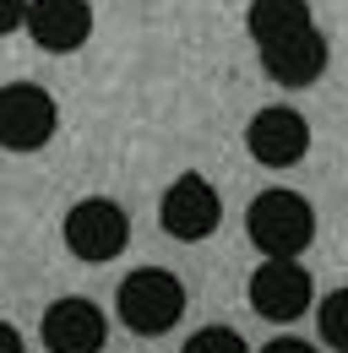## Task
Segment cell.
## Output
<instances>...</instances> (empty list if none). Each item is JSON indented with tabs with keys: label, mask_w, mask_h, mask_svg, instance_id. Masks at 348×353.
<instances>
[{
	"label": "cell",
	"mask_w": 348,
	"mask_h": 353,
	"mask_svg": "<svg viewBox=\"0 0 348 353\" xmlns=\"http://www.w3.org/2000/svg\"><path fill=\"white\" fill-rule=\"evenodd\" d=\"M0 353H28L22 337H17V326H6V321H0Z\"/></svg>",
	"instance_id": "cell-16"
},
{
	"label": "cell",
	"mask_w": 348,
	"mask_h": 353,
	"mask_svg": "<svg viewBox=\"0 0 348 353\" xmlns=\"http://www.w3.org/2000/svg\"><path fill=\"white\" fill-rule=\"evenodd\" d=\"M223 218V207H218V190L207 185L202 174H180L164 190V201H158V223H164V234L169 239H207Z\"/></svg>",
	"instance_id": "cell-7"
},
{
	"label": "cell",
	"mask_w": 348,
	"mask_h": 353,
	"mask_svg": "<svg viewBox=\"0 0 348 353\" xmlns=\"http://www.w3.org/2000/svg\"><path fill=\"white\" fill-rule=\"evenodd\" d=\"M316 326H321V343H327V348L348 353V288H338V294H327V299H321Z\"/></svg>",
	"instance_id": "cell-12"
},
{
	"label": "cell",
	"mask_w": 348,
	"mask_h": 353,
	"mask_svg": "<svg viewBox=\"0 0 348 353\" xmlns=\"http://www.w3.org/2000/svg\"><path fill=\"white\" fill-rule=\"evenodd\" d=\"M104 337H109V321L93 299H55L49 315H44V348L49 353H104Z\"/></svg>",
	"instance_id": "cell-8"
},
{
	"label": "cell",
	"mask_w": 348,
	"mask_h": 353,
	"mask_svg": "<svg viewBox=\"0 0 348 353\" xmlns=\"http://www.w3.org/2000/svg\"><path fill=\"white\" fill-rule=\"evenodd\" d=\"M245 147H251V158L267 163V169H294L304 152H310V125H304L300 109L272 103V109H261L256 120L245 125Z\"/></svg>",
	"instance_id": "cell-6"
},
{
	"label": "cell",
	"mask_w": 348,
	"mask_h": 353,
	"mask_svg": "<svg viewBox=\"0 0 348 353\" xmlns=\"http://www.w3.org/2000/svg\"><path fill=\"white\" fill-rule=\"evenodd\" d=\"M261 353H316L310 343H300V337H278V343H267Z\"/></svg>",
	"instance_id": "cell-15"
},
{
	"label": "cell",
	"mask_w": 348,
	"mask_h": 353,
	"mask_svg": "<svg viewBox=\"0 0 348 353\" xmlns=\"http://www.w3.org/2000/svg\"><path fill=\"white\" fill-rule=\"evenodd\" d=\"M115 305H120V321H126L136 337H164L185 315V288L164 266H136L126 283H120Z\"/></svg>",
	"instance_id": "cell-2"
},
{
	"label": "cell",
	"mask_w": 348,
	"mask_h": 353,
	"mask_svg": "<svg viewBox=\"0 0 348 353\" xmlns=\"http://www.w3.org/2000/svg\"><path fill=\"white\" fill-rule=\"evenodd\" d=\"M245 234L261 256H304L316 239V212L300 190H261L245 212Z\"/></svg>",
	"instance_id": "cell-1"
},
{
	"label": "cell",
	"mask_w": 348,
	"mask_h": 353,
	"mask_svg": "<svg viewBox=\"0 0 348 353\" xmlns=\"http://www.w3.org/2000/svg\"><path fill=\"white\" fill-rule=\"evenodd\" d=\"M185 353H251V348H245V337L229 332V326H202V332L185 343Z\"/></svg>",
	"instance_id": "cell-13"
},
{
	"label": "cell",
	"mask_w": 348,
	"mask_h": 353,
	"mask_svg": "<svg viewBox=\"0 0 348 353\" xmlns=\"http://www.w3.org/2000/svg\"><path fill=\"white\" fill-rule=\"evenodd\" d=\"M60 234H66V250L77 256V261H115L120 250H126L130 239V218L120 201H109V196H87L77 201L66 223H60Z\"/></svg>",
	"instance_id": "cell-3"
},
{
	"label": "cell",
	"mask_w": 348,
	"mask_h": 353,
	"mask_svg": "<svg viewBox=\"0 0 348 353\" xmlns=\"http://www.w3.org/2000/svg\"><path fill=\"white\" fill-rule=\"evenodd\" d=\"M60 125V109L39 82H11L0 88V147L6 152H39Z\"/></svg>",
	"instance_id": "cell-4"
},
{
	"label": "cell",
	"mask_w": 348,
	"mask_h": 353,
	"mask_svg": "<svg viewBox=\"0 0 348 353\" xmlns=\"http://www.w3.org/2000/svg\"><path fill=\"white\" fill-rule=\"evenodd\" d=\"M245 28H251L256 49H272V44H283V39L310 33V28H316V17H310V0H251Z\"/></svg>",
	"instance_id": "cell-11"
},
{
	"label": "cell",
	"mask_w": 348,
	"mask_h": 353,
	"mask_svg": "<svg viewBox=\"0 0 348 353\" xmlns=\"http://www.w3.org/2000/svg\"><path fill=\"white\" fill-rule=\"evenodd\" d=\"M28 6L33 0H0V39L17 33V28H28Z\"/></svg>",
	"instance_id": "cell-14"
},
{
	"label": "cell",
	"mask_w": 348,
	"mask_h": 353,
	"mask_svg": "<svg viewBox=\"0 0 348 353\" xmlns=\"http://www.w3.org/2000/svg\"><path fill=\"white\" fill-rule=\"evenodd\" d=\"M261 71L278 82V88L300 92L310 82H321V71H327V39H321V28H310L300 39H283V44L261 49Z\"/></svg>",
	"instance_id": "cell-10"
},
{
	"label": "cell",
	"mask_w": 348,
	"mask_h": 353,
	"mask_svg": "<svg viewBox=\"0 0 348 353\" xmlns=\"http://www.w3.org/2000/svg\"><path fill=\"white\" fill-rule=\"evenodd\" d=\"M251 310L261 321H300L310 310V272L300 256H267L251 272Z\"/></svg>",
	"instance_id": "cell-5"
},
{
	"label": "cell",
	"mask_w": 348,
	"mask_h": 353,
	"mask_svg": "<svg viewBox=\"0 0 348 353\" xmlns=\"http://www.w3.org/2000/svg\"><path fill=\"white\" fill-rule=\"evenodd\" d=\"M28 33L49 54H71L93 33V6L87 0H33L28 6Z\"/></svg>",
	"instance_id": "cell-9"
}]
</instances>
